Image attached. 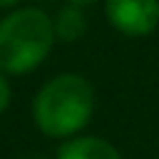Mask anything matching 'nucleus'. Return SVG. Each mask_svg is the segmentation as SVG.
<instances>
[{
	"label": "nucleus",
	"instance_id": "4",
	"mask_svg": "<svg viewBox=\"0 0 159 159\" xmlns=\"http://www.w3.org/2000/svg\"><path fill=\"white\" fill-rule=\"evenodd\" d=\"M55 159H124V157L104 137H97V134H77V137L65 139L60 144Z\"/></svg>",
	"mask_w": 159,
	"mask_h": 159
},
{
	"label": "nucleus",
	"instance_id": "2",
	"mask_svg": "<svg viewBox=\"0 0 159 159\" xmlns=\"http://www.w3.org/2000/svg\"><path fill=\"white\" fill-rule=\"evenodd\" d=\"M55 45V27L40 7H20L0 20V70L20 77L37 70Z\"/></svg>",
	"mask_w": 159,
	"mask_h": 159
},
{
	"label": "nucleus",
	"instance_id": "3",
	"mask_svg": "<svg viewBox=\"0 0 159 159\" xmlns=\"http://www.w3.org/2000/svg\"><path fill=\"white\" fill-rule=\"evenodd\" d=\"M104 15L117 32L144 37L159 25V0H104Z\"/></svg>",
	"mask_w": 159,
	"mask_h": 159
},
{
	"label": "nucleus",
	"instance_id": "5",
	"mask_svg": "<svg viewBox=\"0 0 159 159\" xmlns=\"http://www.w3.org/2000/svg\"><path fill=\"white\" fill-rule=\"evenodd\" d=\"M52 27H55V40L77 42L87 32V15H84V10L80 5H67L55 15Z\"/></svg>",
	"mask_w": 159,
	"mask_h": 159
},
{
	"label": "nucleus",
	"instance_id": "7",
	"mask_svg": "<svg viewBox=\"0 0 159 159\" xmlns=\"http://www.w3.org/2000/svg\"><path fill=\"white\" fill-rule=\"evenodd\" d=\"M20 0H0V7H12V5H17Z\"/></svg>",
	"mask_w": 159,
	"mask_h": 159
},
{
	"label": "nucleus",
	"instance_id": "9",
	"mask_svg": "<svg viewBox=\"0 0 159 159\" xmlns=\"http://www.w3.org/2000/svg\"><path fill=\"white\" fill-rule=\"evenodd\" d=\"M30 159H47V157H30Z\"/></svg>",
	"mask_w": 159,
	"mask_h": 159
},
{
	"label": "nucleus",
	"instance_id": "6",
	"mask_svg": "<svg viewBox=\"0 0 159 159\" xmlns=\"http://www.w3.org/2000/svg\"><path fill=\"white\" fill-rule=\"evenodd\" d=\"M10 99H12V89H10V80L7 75L0 70V114L10 107Z\"/></svg>",
	"mask_w": 159,
	"mask_h": 159
},
{
	"label": "nucleus",
	"instance_id": "10",
	"mask_svg": "<svg viewBox=\"0 0 159 159\" xmlns=\"http://www.w3.org/2000/svg\"><path fill=\"white\" fill-rule=\"evenodd\" d=\"M157 159H159V157H157Z\"/></svg>",
	"mask_w": 159,
	"mask_h": 159
},
{
	"label": "nucleus",
	"instance_id": "1",
	"mask_svg": "<svg viewBox=\"0 0 159 159\" xmlns=\"http://www.w3.org/2000/svg\"><path fill=\"white\" fill-rule=\"evenodd\" d=\"M94 87L77 72H62L47 80L32 99L35 127L50 139H72L92 122Z\"/></svg>",
	"mask_w": 159,
	"mask_h": 159
},
{
	"label": "nucleus",
	"instance_id": "8",
	"mask_svg": "<svg viewBox=\"0 0 159 159\" xmlns=\"http://www.w3.org/2000/svg\"><path fill=\"white\" fill-rule=\"evenodd\" d=\"M89 2H94V0H70V5H80V7L82 5H89Z\"/></svg>",
	"mask_w": 159,
	"mask_h": 159
}]
</instances>
